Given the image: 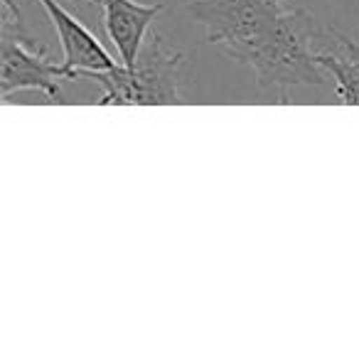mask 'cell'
Returning a JSON list of instances; mask_svg holds the SVG:
<instances>
[{
    "label": "cell",
    "instance_id": "6da1fadb",
    "mask_svg": "<svg viewBox=\"0 0 359 359\" xmlns=\"http://www.w3.org/2000/svg\"><path fill=\"white\" fill-rule=\"evenodd\" d=\"M185 55L170 47L160 32H150L133 67L116 65L106 72H84L104 86L99 106H180V79Z\"/></svg>",
    "mask_w": 359,
    "mask_h": 359
},
{
    "label": "cell",
    "instance_id": "7a4b0ae2",
    "mask_svg": "<svg viewBox=\"0 0 359 359\" xmlns=\"http://www.w3.org/2000/svg\"><path fill=\"white\" fill-rule=\"evenodd\" d=\"M185 8L205 25L210 45L246 67L280 13L276 0H190Z\"/></svg>",
    "mask_w": 359,
    "mask_h": 359
},
{
    "label": "cell",
    "instance_id": "3957f363",
    "mask_svg": "<svg viewBox=\"0 0 359 359\" xmlns=\"http://www.w3.org/2000/svg\"><path fill=\"white\" fill-rule=\"evenodd\" d=\"M74 79L62 65L47 60V47L27 32L25 22L3 18L0 35V96L8 101L13 94L40 91L50 101H62V84Z\"/></svg>",
    "mask_w": 359,
    "mask_h": 359
},
{
    "label": "cell",
    "instance_id": "277c9868",
    "mask_svg": "<svg viewBox=\"0 0 359 359\" xmlns=\"http://www.w3.org/2000/svg\"><path fill=\"white\" fill-rule=\"evenodd\" d=\"M40 6L47 11L52 25L57 30V37H60L62 55H65L62 67L74 79H79L84 72H106L118 65L104 50L99 37H94V32L79 18H74L65 6H60V0H40Z\"/></svg>",
    "mask_w": 359,
    "mask_h": 359
},
{
    "label": "cell",
    "instance_id": "5b68a950",
    "mask_svg": "<svg viewBox=\"0 0 359 359\" xmlns=\"http://www.w3.org/2000/svg\"><path fill=\"white\" fill-rule=\"evenodd\" d=\"M101 8H104L101 18H104L106 35L118 52L121 65L133 67L145 45L150 25L165 11V6L163 3L145 6L138 0H101Z\"/></svg>",
    "mask_w": 359,
    "mask_h": 359
},
{
    "label": "cell",
    "instance_id": "8992f818",
    "mask_svg": "<svg viewBox=\"0 0 359 359\" xmlns=\"http://www.w3.org/2000/svg\"><path fill=\"white\" fill-rule=\"evenodd\" d=\"M318 65L332 76L334 96L344 106H359V60L352 57L339 42L332 50H325L315 55Z\"/></svg>",
    "mask_w": 359,
    "mask_h": 359
},
{
    "label": "cell",
    "instance_id": "52a82bcc",
    "mask_svg": "<svg viewBox=\"0 0 359 359\" xmlns=\"http://www.w3.org/2000/svg\"><path fill=\"white\" fill-rule=\"evenodd\" d=\"M74 11L84 13L86 18H91V20H96L99 15H104V8H101V0H67Z\"/></svg>",
    "mask_w": 359,
    "mask_h": 359
},
{
    "label": "cell",
    "instance_id": "ba28073f",
    "mask_svg": "<svg viewBox=\"0 0 359 359\" xmlns=\"http://www.w3.org/2000/svg\"><path fill=\"white\" fill-rule=\"evenodd\" d=\"M339 42H342V47L349 52V55H352V57H357V60H359V42L349 40V37H344V35H339Z\"/></svg>",
    "mask_w": 359,
    "mask_h": 359
},
{
    "label": "cell",
    "instance_id": "9c48e42d",
    "mask_svg": "<svg viewBox=\"0 0 359 359\" xmlns=\"http://www.w3.org/2000/svg\"><path fill=\"white\" fill-rule=\"evenodd\" d=\"M276 3H278V0H276Z\"/></svg>",
    "mask_w": 359,
    "mask_h": 359
}]
</instances>
